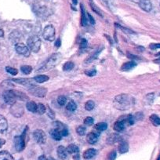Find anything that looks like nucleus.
Returning <instances> with one entry per match:
<instances>
[{"mask_svg": "<svg viewBox=\"0 0 160 160\" xmlns=\"http://www.w3.org/2000/svg\"><path fill=\"white\" fill-rule=\"evenodd\" d=\"M135 100L130 95L119 94L114 99V107L118 110H128L134 105Z\"/></svg>", "mask_w": 160, "mask_h": 160, "instance_id": "f257e3e1", "label": "nucleus"}, {"mask_svg": "<svg viewBox=\"0 0 160 160\" xmlns=\"http://www.w3.org/2000/svg\"><path fill=\"white\" fill-rule=\"evenodd\" d=\"M61 60V54L60 53H53L52 54L50 58H48L47 61L45 62V64L42 66V67L38 68L37 70V72H47V71L50 70L53 68H54L55 66L58 65L60 63Z\"/></svg>", "mask_w": 160, "mask_h": 160, "instance_id": "f03ea898", "label": "nucleus"}, {"mask_svg": "<svg viewBox=\"0 0 160 160\" xmlns=\"http://www.w3.org/2000/svg\"><path fill=\"white\" fill-rule=\"evenodd\" d=\"M41 39L37 35H32L28 38L27 41V47L30 50V51L33 53H38L41 48Z\"/></svg>", "mask_w": 160, "mask_h": 160, "instance_id": "7ed1b4c3", "label": "nucleus"}, {"mask_svg": "<svg viewBox=\"0 0 160 160\" xmlns=\"http://www.w3.org/2000/svg\"><path fill=\"white\" fill-rule=\"evenodd\" d=\"M55 35H56V31H55V28L51 24L46 26L45 28L43 29L42 32V37L47 41H50V42H53L55 39Z\"/></svg>", "mask_w": 160, "mask_h": 160, "instance_id": "20e7f679", "label": "nucleus"}, {"mask_svg": "<svg viewBox=\"0 0 160 160\" xmlns=\"http://www.w3.org/2000/svg\"><path fill=\"white\" fill-rule=\"evenodd\" d=\"M3 99L4 101H5L7 104L13 105V104H15V103L17 102V100H18L16 91L12 90H6L3 93Z\"/></svg>", "mask_w": 160, "mask_h": 160, "instance_id": "39448f33", "label": "nucleus"}, {"mask_svg": "<svg viewBox=\"0 0 160 160\" xmlns=\"http://www.w3.org/2000/svg\"><path fill=\"white\" fill-rule=\"evenodd\" d=\"M29 93L32 96L37 97V98H45L47 93V90L45 87H38V86H34L32 88L29 89Z\"/></svg>", "mask_w": 160, "mask_h": 160, "instance_id": "423d86ee", "label": "nucleus"}, {"mask_svg": "<svg viewBox=\"0 0 160 160\" xmlns=\"http://www.w3.org/2000/svg\"><path fill=\"white\" fill-rule=\"evenodd\" d=\"M24 112V107L21 104L16 102L10 107V113L16 118H20L22 116Z\"/></svg>", "mask_w": 160, "mask_h": 160, "instance_id": "0eeeda50", "label": "nucleus"}, {"mask_svg": "<svg viewBox=\"0 0 160 160\" xmlns=\"http://www.w3.org/2000/svg\"><path fill=\"white\" fill-rule=\"evenodd\" d=\"M33 138L38 144H45L47 141V135L42 130H36L33 133Z\"/></svg>", "mask_w": 160, "mask_h": 160, "instance_id": "6e6552de", "label": "nucleus"}, {"mask_svg": "<svg viewBox=\"0 0 160 160\" xmlns=\"http://www.w3.org/2000/svg\"><path fill=\"white\" fill-rule=\"evenodd\" d=\"M14 146L15 149L18 152H22L25 147V141H24V135L16 136L14 138Z\"/></svg>", "mask_w": 160, "mask_h": 160, "instance_id": "1a4fd4ad", "label": "nucleus"}, {"mask_svg": "<svg viewBox=\"0 0 160 160\" xmlns=\"http://www.w3.org/2000/svg\"><path fill=\"white\" fill-rule=\"evenodd\" d=\"M15 50L18 54L23 55L24 57H29L30 55V50L27 46L23 43H17L15 45Z\"/></svg>", "mask_w": 160, "mask_h": 160, "instance_id": "9d476101", "label": "nucleus"}, {"mask_svg": "<svg viewBox=\"0 0 160 160\" xmlns=\"http://www.w3.org/2000/svg\"><path fill=\"white\" fill-rule=\"evenodd\" d=\"M11 81L17 82L18 84H21V85L24 86V87H29V89L32 88V87L35 86L33 80L28 79V78H13V79H11Z\"/></svg>", "mask_w": 160, "mask_h": 160, "instance_id": "9b49d317", "label": "nucleus"}, {"mask_svg": "<svg viewBox=\"0 0 160 160\" xmlns=\"http://www.w3.org/2000/svg\"><path fill=\"white\" fill-rule=\"evenodd\" d=\"M138 5L141 10L145 12H150L152 10V4L150 0H139Z\"/></svg>", "mask_w": 160, "mask_h": 160, "instance_id": "f8f14e48", "label": "nucleus"}, {"mask_svg": "<svg viewBox=\"0 0 160 160\" xmlns=\"http://www.w3.org/2000/svg\"><path fill=\"white\" fill-rule=\"evenodd\" d=\"M126 119L124 120H118L117 122H115L114 124L113 129L114 130H115L116 132H122L125 130L126 128Z\"/></svg>", "mask_w": 160, "mask_h": 160, "instance_id": "ddd939ff", "label": "nucleus"}, {"mask_svg": "<svg viewBox=\"0 0 160 160\" xmlns=\"http://www.w3.org/2000/svg\"><path fill=\"white\" fill-rule=\"evenodd\" d=\"M8 129V122L3 115H0V133H3Z\"/></svg>", "mask_w": 160, "mask_h": 160, "instance_id": "4468645a", "label": "nucleus"}, {"mask_svg": "<svg viewBox=\"0 0 160 160\" xmlns=\"http://www.w3.org/2000/svg\"><path fill=\"white\" fill-rule=\"evenodd\" d=\"M57 153H58V156L61 159H66L68 157V151L66 148H64V146L61 145L58 148V150H57Z\"/></svg>", "mask_w": 160, "mask_h": 160, "instance_id": "2eb2a0df", "label": "nucleus"}, {"mask_svg": "<svg viewBox=\"0 0 160 160\" xmlns=\"http://www.w3.org/2000/svg\"><path fill=\"white\" fill-rule=\"evenodd\" d=\"M87 141L90 144H96L98 141V135L93 132L89 133L87 136Z\"/></svg>", "mask_w": 160, "mask_h": 160, "instance_id": "dca6fc26", "label": "nucleus"}, {"mask_svg": "<svg viewBox=\"0 0 160 160\" xmlns=\"http://www.w3.org/2000/svg\"><path fill=\"white\" fill-rule=\"evenodd\" d=\"M35 13L41 18L47 17L48 15V10H47V7H42V6H40V7L37 6V8H35Z\"/></svg>", "mask_w": 160, "mask_h": 160, "instance_id": "f3484780", "label": "nucleus"}, {"mask_svg": "<svg viewBox=\"0 0 160 160\" xmlns=\"http://www.w3.org/2000/svg\"><path fill=\"white\" fill-rule=\"evenodd\" d=\"M118 152L121 154L127 153V152L129 151L128 143L126 142V141H120L119 144H118Z\"/></svg>", "mask_w": 160, "mask_h": 160, "instance_id": "a211bd4d", "label": "nucleus"}, {"mask_svg": "<svg viewBox=\"0 0 160 160\" xmlns=\"http://www.w3.org/2000/svg\"><path fill=\"white\" fill-rule=\"evenodd\" d=\"M97 151L94 148H89L83 153V158L86 159H91L96 155Z\"/></svg>", "mask_w": 160, "mask_h": 160, "instance_id": "6ab92c4d", "label": "nucleus"}, {"mask_svg": "<svg viewBox=\"0 0 160 160\" xmlns=\"http://www.w3.org/2000/svg\"><path fill=\"white\" fill-rule=\"evenodd\" d=\"M135 66H137V63L134 61H130L122 64L121 69H122V71H124V72H127V71L133 69Z\"/></svg>", "mask_w": 160, "mask_h": 160, "instance_id": "aec40b11", "label": "nucleus"}, {"mask_svg": "<svg viewBox=\"0 0 160 160\" xmlns=\"http://www.w3.org/2000/svg\"><path fill=\"white\" fill-rule=\"evenodd\" d=\"M50 136L52 137V138L54 139L55 141H61V138H62V135H61V132L55 128L52 129V130H50Z\"/></svg>", "mask_w": 160, "mask_h": 160, "instance_id": "412c9836", "label": "nucleus"}, {"mask_svg": "<svg viewBox=\"0 0 160 160\" xmlns=\"http://www.w3.org/2000/svg\"><path fill=\"white\" fill-rule=\"evenodd\" d=\"M35 80V82H38V83H43V82H47L49 80V76L46 75H36L35 77H34L33 78Z\"/></svg>", "mask_w": 160, "mask_h": 160, "instance_id": "4be33fe9", "label": "nucleus"}, {"mask_svg": "<svg viewBox=\"0 0 160 160\" xmlns=\"http://www.w3.org/2000/svg\"><path fill=\"white\" fill-rule=\"evenodd\" d=\"M0 160H14L13 157L12 156L10 152L7 151H2L0 152Z\"/></svg>", "mask_w": 160, "mask_h": 160, "instance_id": "5701e85b", "label": "nucleus"}, {"mask_svg": "<svg viewBox=\"0 0 160 160\" xmlns=\"http://www.w3.org/2000/svg\"><path fill=\"white\" fill-rule=\"evenodd\" d=\"M26 107H27V109L29 112H32V113H36L37 104L34 101H28L26 104Z\"/></svg>", "mask_w": 160, "mask_h": 160, "instance_id": "b1692460", "label": "nucleus"}, {"mask_svg": "<svg viewBox=\"0 0 160 160\" xmlns=\"http://www.w3.org/2000/svg\"><path fill=\"white\" fill-rule=\"evenodd\" d=\"M66 148H67L68 152L70 154H78V151H79L78 146L75 145V144H69V145Z\"/></svg>", "mask_w": 160, "mask_h": 160, "instance_id": "393cba45", "label": "nucleus"}, {"mask_svg": "<svg viewBox=\"0 0 160 160\" xmlns=\"http://www.w3.org/2000/svg\"><path fill=\"white\" fill-rule=\"evenodd\" d=\"M81 10H82V18H81V24L82 26H87L88 24V18H87V13H85V10L82 6H81Z\"/></svg>", "mask_w": 160, "mask_h": 160, "instance_id": "a878e982", "label": "nucleus"}, {"mask_svg": "<svg viewBox=\"0 0 160 160\" xmlns=\"http://www.w3.org/2000/svg\"><path fill=\"white\" fill-rule=\"evenodd\" d=\"M119 140V136L118 134H115V133H113V134H111L110 136L108 138V143L109 144H113L115 143H116L117 141Z\"/></svg>", "mask_w": 160, "mask_h": 160, "instance_id": "bb28decb", "label": "nucleus"}, {"mask_svg": "<svg viewBox=\"0 0 160 160\" xmlns=\"http://www.w3.org/2000/svg\"><path fill=\"white\" fill-rule=\"evenodd\" d=\"M66 109H67L68 111H69V112H75L77 109L76 103L73 101H69L67 104V105H66Z\"/></svg>", "mask_w": 160, "mask_h": 160, "instance_id": "cd10ccee", "label": "nucleus"}, {"mask_svg": "<svg viewBox=\"0 0 160 160\" xmlns=\"http://www.w3.org/2000/svg\"><path fill=\"white\" fill-rule=\"evenodd\" d=\"M151 122L154 126H160V118L156 115H152L150 117Z\"/></svg>", "mask_w": 160, "mask_h": 160, "instance_id": "c85d7f7f", "label": "nucleus"}, {"mask_svg": "<svg viewBox=\"0 0 160 160\" xmlns=\"http://www.w3.org/2000/svg\"><path fill=\"white\" fill-rule=\"evenodd\" d=\"M74 66H75V64L72 61H68L63 65V70L65 71V72H68V71L73 69Z\"/></svg>", "mask_w": 160, "mask_h": 160, "instance_id": "c756f323", "label": "nucleus"}, {"mask_svg": "<svg viewBox=\"0 0 160 160\" xmlns=\"http://www.w3.org/2000/svg\"><path fill=\"white\" fill-rule=\"evenodd\" d=\"M47 112V108L45 107V105L42 104H37V111L36 113L39 114V115H42L45 112Z\"/></svg>", "mask_w": 160, "mask_h": 160, "instance_id": "7c9ffc66", "label": "nucleus"}, {"mask_svg": "<svg viewBox=\"0 0 160 160\" xmlns=\"http://www.w3.org/2000/svg\"><path fill=\"white\" fill-rule=\"evenodd\" d=\"M95 128H96V130H98V131H104V130L108 128V124L106 123V122H99V123L97 124Z\"/></svg>", "mask_w": 160, "mask_h": 160, "instance_id": "2f4dec72", "label": "nucleus"}, {"mask_svg": "<svg viewBox=\"0 0 160 160\" xmlns=\"http://www.w3.org/2000/svg\"><path fill=\"white\" fill-rule=\"evenodd\" d=\"M21 70L22 73L25 74V75H28V74H30L32 72V68L29 65H24L21 66Z\"/></svg>", "mask_w": 160, "mask_h": 160, "instance_id": "473e14b6", "label": "nucleus"}, {"mask_svg": "<svg viewBox=\"0 0 160 160\" xmlns=\"http://www.w3.org/2000/svg\"><path fill=\"white\" fill-rule=\"evenodd\" d=\"M95 107V103L93 101H88L85 104V109L87 111H92Z\"/></svg>", "mask_w": 160, "mask_h": 160, "instance_id": "72a5a7b5", "label": "nucleus"}, {"mask_svg": "<svg viewBox=\"0 0 160 160\" xmlns=\"http://www.w3.org/2000/svg\"><path fill=\"white\" fill-rule=\"evenodd\" d=\"M1 87L2 88H5L6 90H11V88H13V85L10 82V81H4L2 84H1Z\"/></svg>", "mask_w": 160, "mask_h": 160, "instance_id": "f704fd0d", "label": "nucleus"}, {"mask_svg": "<svg viewBox=\"0 0 160 160\" xmlns=\"http://www.w3.org/2000/svg\"><path fill=\"white\" fill-rule=\"evenodd\" d=\"M76 133L79 136H84L86 134V127L83 126H78L76 128Z\"/></svg>", "mask_w": 160, "mask_h": 160, "instance_id": "c9c22d12", "label": "nucleus"}, {"mask_svg": "<svg viewBox=\"0 0 160 160\" xmlns=\"http://www.w3.org/2000/svg\"><path fill=\"white\" fill-rule=\"evenodd\" d=\"M101 50H98V51H97L96 53H93V54H92L90 57H89L88 59L86 60V63H90V62H92V61H94V60L96 59L97 58H98V55H99L100 52H101Z\"/></svg>", "mask_w": 160, "mask_h": 160, "instance_id": "e433bc0d", "label": "nucleus"}, {"mask_svg": "<svg viewBox=\"0 0 160 160\" xmlns=\"http://www.w3.org/2000/svg\"><path fill=\"white\" fill-rule=\"evenodd\" d=\"M58 104H59V105H61V106L65 105L66 103H67V98H66V97L63 96V95L58 97Z\"/></svg>", "mask_w": 160, "mask_h": 160, "instance_id": "4c0bfd02", "label": "nucleus"}, {"mask_svg": "<svg viewBox=\"0 0 160 160\" xmlns=\"http://www.w3.org/2000/svg\"><path fill=\"white\" fill-rule=\"evenodd\" d=\"M84 124H85L86 126H88V127H90V126H92L93 124V122H94V119H93L92 117H87V118L84 119L83 121Z\"/></svg>", "mask_w": 160, "mask_h": 160, "instance_id": "58836bf2", "label": "nucleus"}, {"mask_svg": "<svg viewBox=\"0 0 160 160\" xmlns=\"http://www.w3.org/2000/svg\"><path fill=\"white\" fill-rule=\"evenodd\" d=\"M6 71H7L9 74H10V75H18V69L14 68L9 67V66L8 67L6 68Z\"/></svg>", "mask_w": 160, "mask_h": 160, "instance_id": "ea45409f", "label": "nucleus"}, {"mask_svg": "<svg viewBox=\"0 0 160 160\" xmlns=\"http://www.w3.org/2000/svg\"><path fill=\"white\" fill-rule=\"evenodd\" d=\"M126 122L128 123L129 125H133L134 123V118L132 115H129L127 118H126Z\"/></svg>", "mask_w": 160, "mask_h": 160, "instance_id": "a19ab883", "label": "nucleus"}, {"mask_svg": "<svg viewBox=\"0 0 160 160\" xmlns=\"http://www.w3.org/2000/svg\"><path fill=\"white\" fill-rule=\"evenodd\" d=\"M85 73H86V75H88V76H94V75L97 74V71L95 68L90 69V70L87 71Z\"/></svg>", "mask_w": 160, "mask_h": 160, "instance_id": "79ce46f5", "label": "nucleus"}, {"mask_svg": "<svg viewBox=\"0 0 160 160\" xmlns=\"http://www.w3.org/2000/svg\"><path fill=\"white\" fill-rule=\"evenodd\" d=\"M87 47V40L85 38H82L81 40V42H80V48L84 49Z\"/></svg>", "mask_w": 160, "mask_h": 160, "instance_id": "37998d69", "label": "nucleus"}, {"mask_svg": "<svg viewBox=\"0 0 160 160\" xmlns=\"http://www.w3.org/2000/svg\"><path fill=\"white\" fill-rule=\"evenodd\" d=\"M109 160H115V158H116V152L115 151H113V152H111L109 154Z\"/></svg>", "mask_w": 160, "mask_h": 160, "instance_id": "c03bdc74", "label": "nucleus"}, {"mask_svg": "<svg viewBox=\"0 0 160 160\" xmlns=\"http://www.w3.org/2000/svg\"><path fill=\"white\" fill-rule=\"evenodd\" d=\"M47 114H48V116L50 117V118H52V119H53V118H54L55 113L53 112V110H51V109L50 108H48V112H47Z\"/></svg>", "mask_w": 160, "mask_h": 160, "instance_id": "a18cd8bd", "label": "nucleus"}, {"mask_svg": "<svg viewBox=\"0 0 160 160\" xmlns=\"http://www.w3.org/2000/svg\"><path fill=\"white\" fill-rule=\"evenodd\" d=\"M91 7H92V9H93V10H94V11L96 12L97 13H98V14L101 15V16L102 17V14H101V10H100L99 9H98V7H97L96 6L94 5V4H92L91 3Z\"/></svg>", "mask_w": 160, "mask_h": 160, "instance_id": "49530a36", "label": "nucleus"}, {"mask_svg": "<svg viewBox=\"0 0 160 160\" xmlns=\"http://www.w3.org/2000/svg\"><path fill=\"white\" fill-rule=\"evenodd\" d=\"M150 48L152 50H157L160 49V43H152L150 45Z\"/></svg>", "mask_w": 160, "mask_h": 160, "instance_id": "de8ad7c7", "label": "nucleus"}, {"mask_svg": "<svg viewBox=\"0 0 160 160\" xmlns=\"http://www.w3.org/2000/svg\"><path fill=\"white\" fill-rule=\"evenodd\" d=\"M87 17H88V21H90V23L91 24H95V21L94 19L93 18V17L90 14V13H87Z\"/></svg>", "mask_w": 160, "mask_h": 160, "instance_id": "09e8293b", "label": "nucleus"}, {"mask_svg": "<svg viewBox=\"0 0 160 160\" xmlns=\"http://www.w3.org/2000/svg\"><path fill=\"white\" fill-rule=\"evenodd\" d=\"M61 135H62V137H66L68 135V130L67 128H64V130H61Z\"/></svg>", "mask_w": 160, "mask_h": 160, "instance_id": "8fccbe9b", "label": "nucleus"}, {"mask_svg": "<svg viewBox=\"0 0 160 160\" xmlns=\"http://www.w3.org/2000/svg\"><path fill=\"white\" fill-rule=\"evenodd\" d=\"M61 39H60V38H58V39H57L56 42H55V46H56V47L58 48V47H61Z\"/></svg>", "mask_w": 160, "mask_h": 160, "instance_id": "3c124183", "label": "nucleus"}, {"mask_svg": "<svg viewBox=\"0 0 160 160\" xmlns=\"http://www.w3.org/2000/svg\"><path fill=\"white\" fill-rule=\"evenodd\" d=\"M73 160H81L80 159V156L78 154H75L73 156Z\"/></svg>", "mask_w": 160, "mask_h": 160, "instance_id": "603ef678", "label": "nucleus"}, {"mask_svg": "<svg viewBox=\"0 0 160 160\" xmlns=\"http://www.w3.org/2000/svg\"><path fill=\"white\" fill-rule=\"evenodd\" d=\"M38 160H47V158H46L45 155H41V156L38 157Z\"/></svg>", "mask_w": 160, "mask_h": 160, "instance_id": "864d4df0", "label": "nucleus"}, {"mask_svg": "<svg viewBox=\"0 0 160 160\" xmlns=\"http://www.w3.org/2000/svg\"><path fill=\"white\" fill-rule=\"evenodd\" d=\"M5 142H6V141H4L3 139H0V148L2 147V146L4 144H5Z\"/></svg>", "mask_w": 160, "mask_h": 160, "instance_id": "5fc2aeb1", "label": "nucleus"}, {"mask_svg": "<svg viewBox=\"0 0 160 160\" xmlns=\"http://www.w3.org/2000/svg\"><path fill=\"white\" fill-rule=\"evenodd\" d=\"M4 35V32L1 28H0V37H3Z\"/></svg>", "mask_w": 160, "mask_h": 160, "instance_id": "6e6d98bb", "label": "nucleus"}, {"mask_svg": "<svg viewBox=\"0 0 160 160\" xmlns=\"http://www.w3.org/2000/svg\"><path fill=\"white\" fill-rule=\"evenodd\" d=\"M72 2H73V3L75 4V5H76L77 4V0H72Z\"/></svg>", "mask_w": 160, "mask_h": 160, "instance_id": "4d7b16f0", "label": "nucleus"}, {"mask_svg": "<svg viewBox=\"0 0 160 160\" xmlns=\"http://www.w3.org/2000/svg\"><path fill=\"white\" fill-rule=\"evenodd\" d=\"M47 160H56V159H55V158H53V157H50V158H49Z\"/></svg>", "mask_w": 160, "mask_h": 160, "instance_id": "13d9d810", "label": "nucleus"}, {"mask_svg": "<svg viewBox=\"0 0 160 160\" xmlns=\"http://www.w3.org/2000/svg\"><path fill=\"white\" fill-rule=\"evenodd\" d=\"M157 160H160V154H159V155H158V159Z\"/></svg>", "mask_w": 160, "mask_h": 160, "instance_id": "bf43d9fd", "label": "nucleus"}]
</instances>
